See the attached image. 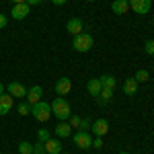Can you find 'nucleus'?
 Listing matches in <instances>:
<instances>
[{"label": "nucleus", "instance_id": "obj_1", "mask_svg": "<svg viewBox=\"0 0 154 154\" xmlns=\"http://www.w3.org/2000/svg\"><path fill=\"white\" fill-rule=\"evenodd\" d=\"M51 115H56L60 121H66V119L72 115L70 105H68V101H66L64 97H56V99L51 101Z\"/></svg>", "mask_w": 154, "mask_h": 154}, {"label": "nucleus", "instance_id": "obj_2", "mask_svg": "<svg viewBox=\"0 0 154 154\" xmlns=\"http://www.w3.org/2000/svg\"><path fill=\"white\" fill-rule=\"evenodd\" d=\"M95 45V39L91 33H80V35L74 37V41H72V48L76 49L78 54H86V51H91V48Z\"/></svg>", "mask_w": 154, "mask_h": 154}, {"label": "nucleus", "instance_id": "obj_3", "mask_svg": "<svg viewBox=\"0 0 154 154\" xmlns=\"http://www.w3.org/2000/svg\"><path fill=\"white\" fill-rule=\"evenodd\" d=\"M31 113H33V117H35L37 121L45 123V121L51 117V105L39 101V103H35V105H31Z\"/></svg>", "mask_w": 154, "mask_h": 154}, {"label": "nucleus", "instance_id": "obj_4", "mask_svg": "<svg viewBox=\"0 0 154 154\" xmlns=\"http://www.w3.org/2000/svg\"><path fill=\"white\" fill-rule=\"evenodd\" d=\"M72 140H74V144L78 146V148H82V150H88V148H93V136L88 134V131H82L78 130L74 136H72Z\"/></svg>", "mask_w": 154, "mask_h": 154}, {"label": "nucleus", "instance_id": "obj_5", "mask_svg": "<svg viewBox=\"0 0 154 154\" xmlns=\"http://www.w3.org/2000/svg\"><path fill=\"white\" fill-rule=\"evenodd\" d=\"M29 12H31V6L27 4V2H21V4H12V11H11V17L14 21H23L29 17Z\"/></svg>", "mask_w": 154, "mask_h": 154}, {"label": "nucleus", "instance_id": "obj_6", "mask_svg": "<svg viewBox=\"0 0 154 154\" xmlns=\"http://www.w3.org/2000/svg\"><path fill=\"white\" fill-rule=\"evenodd\" d=\"M128 2H130V8L138 14L150 12V6H152V0H128Z\"/></svg>", "mask_w": 154, "mask_h": 154}, {"label": "nucleus", "instance_id": "obj_7", "mask_svg": "<svg viewBox=\"0 0 154 154\" xmlns=\"http://www.w3.org/2000/svg\"><path fill=\"white\" fill-rule=\"evenodd\" d=\"M91 131L95 136H99V138H103L107 131H109V121L107 119H97V121H93L91 123Z\"/></svg>", "mask_w": 154, "mask_h": 154}, {"label": "nucleus", "instance_id": "obj_8", "mask_svg": "<svg viewBox=\"0 0 154 154\" xmlns=\"http://www.w3.org/2000/svg\"><path fill=\"white\" fill-rule=\"evenodd\" d=\"M41 95H43V88L39 84H33L31 88H27V103L29 105H35L41 101Z\"/></svg>", "mask_w": 154, "mask_h": 154}, {"label": "nucleus", "instance_id": "obj_9", "mask_svg": "<svg viewBox=\"0 0 154 154\" xmlns=\"http://www.w3.org/2000/svg\"><path fill=\"white\" fill-rule=\"evenodd\" d=\"M82 29H84V25H82V19H78V17H74V19H70L68 23H66V31L70 33V35H80L82 33Z\"/></svg>", "mask_w": 154, "mask_h": 154}, {"label": "nucleus", "instance_id": "obj_10", "mask_svg": "<svg viewBox=\"0 0 154 154\" xmlns=\"http://www.w3.org/2000/svg\"><path fill=\"white\" fill-rule=\"evenodd\" d=\"M14 105V97L12 95H0V115H6Z\"/></svg>", "mask_w": 154, "mask_h": 154}, {"label": "nucleus", "instance_id": "obj_11", "mask_svg": "<svg viewBox=\"0 0 154 154\" xmlns=\"http://www.w3.org/2000/svg\"><path fill=\"white\" fill-rule=\"evenodd\" d=\"M6 91H8V95L17 97V99H21V97H27V88H25L21 82H11L6 86Z\"/></svg>", "mask_w": 154, "mask_h": 154}, {"label": "nucleus", "instance_id": "obj_12", "mask_svg": "<svg viewBox=\"0 0 154 154\" xmlns=\"http://www.w3.org/2000/svg\"><path fill=\"white\" fill-rule=\"evenodd\" d=\"M54 131H56L58 138H70V136H72V128H70L68 121H60L58 125L54 128Z\"/></svg>", "mask_w": 154, "mask_h": 154}, {"label": "nucleus", "instance_id": "obj_13", "mask_svg": "<svg viewBox=\"0 0 154 154\" xmlns=\"http://www.w3.org/2000/svg\"><path fill=\"white\" fill-rule=\"evenodd\" d=\"M70 91H72V80H70V78H60L58 82H56V93H58L60 97L68 95Z\"/></svg>", "mask_w": 154, "mask_h": 154}, {"label": "nucleus", "instance_id": "obj_14", "mask_svg": "<svg viewBox=\"0 0 154 154\" xmlns=\"http://www.w3.org/2000/svg\"><path fill=\"white\" fill-rule=\"evenodd\" d=\"M45 146V152L48 154H60L62 152V142H60L58 138H49L48 142H43Z\"/></svg>", "mask_w": 154, "mask_h": 154}, {"label": "nucleus", "instance_id": "obj_15", "mask_svg": "<svg viewBox=\"0 0 154 154\" xmlns=\"http://www.w3.org/2000/svg\"><path fill=\"white\" fill-rule=\"evenodd\" d=\"M86 91H88L93 97H99V93L103 91V84H101L99 78H91V80L86 82Z\"/></svg>", "mask_w": 154, "mask_h": 154}, {"label": "nucleus", "instance_id": "obj_16", "mask_svg": "<svg viewBox=\"0 0 154 154\" xmlns=\"http://www.w3.org/2000/svg\"><path fill=\"white\" fill-rule=\"evenodd\" d=\"M111 8H113L115 14H125V12L130 11V2H128V0H113Z\"/></svg>", "mask_w": 154, "mask_h": 154}, {"label": "nucleus", "instance_id": "obj_17", "mask_svg": "<svg viewBox=\"0 0 154 154\" xmlns=\"http://www.w3.org/2000/svg\"><path fill=\"white\" fill-rule=\"evenodd\" d=\"M123 93H125V95H136V93H138V82H136V80H134V78H128V80H125V82H123Z\"/></svg>", "mask_w": 154, "mask_h": 154}, {"label": "nucleus", "instance_id": "obj_18", "mask_svg": "<svg viewBox=\"0 0 154 154\" xmlns=\"http://www.w3.org/2000/svg\"><path fill=\"white\" fill-rule=\"evenodd\" d=\"M99 80H101V84H103V88H115V76H111V74L99 76Z\"/></svg>", "mask_w": 154, "mask_h": 154}, {"label": "nucleus", "instance_id": "obj_19", "mask_svg": "<svg viewBox=\"0 0 154 154\" xmlns=\"http://www.w3.org/2000/svg\"><path fill=\"white\" fill-rule=\"evenodd\" d=\"M17 150H19V154H33V144L31 142H21Z\"/></svg>", "mask_w": 154, "mask_h": 154}, {"label": "nucleus", "instance_id": "obj_20", "mask_svg": "<svg viewBox=\"0 0 154 154\" xmlns=\"http://www.w3.org/2000/svg\"><path fill=\"white\" fill-rule=\"evenodd\" d=\"M148 78H150L148 70H138V72H136V76H134L136 82H148Z\"/></svg>", "mask_w": 154, "mask_h": 154}, {"label": "nucleus", "instance_id": "obj_21", "mask_svg": "<svg viewBox=\"0 0 154 154\" xmlns=\"http://www.w3.org/2000/svg\"><path fill=\"white\" fill-rule=\"evenodd\" d=\"M111 97H113V88H103L101 93H99V99H103V101H111Z\"/></svg>", "mask_w": 154, "mask_h": 154}, {"label": "nucleus", "instance_id": "obj_22", "mask_svg": "<svg viewBox=\"0 0 154 154\" xmlns=\"http://www.w3.org/2000/svg\"><path fill=\"white\" fill-rule=\"evenodd\" d=\"M17 111H19V115H29L31 113V105L29 103H21V105L17 107Z\"/></svg>", "mask_w": 154, "mask_h": 154}, {"label": "nucleus", "instance_id": "obj_23", "mask_svg": "<svg viewBox=\"0 0 154 154\" xmlns=\"http://www.w3.org/2000/svg\"><path fill=\"white\" fill-rule=\"evenodd\" d=\"M91 123H93V121H91L88 117H82V119H80V128H78V130L88 131V130H91Z\"/></svg>", "mask_w": 154, "mask_h": 154}, {"label": "nucleus", "instance_id": "obj_24", "mask_svg": "<svg viewBox=\"0 0 154 154\" xmlns=\"http://www.w3.org/2000/svg\"><path fill=\"white\" fill-rule=\"evenodd\" d=\"M80 119H82V117H78V115H70V117H68L70 128H80Z\"/></svg>", "mask_w": 154, "mask_h": 154}, {"label": "nucleus", "instance_id": "obj_25", "mask_svg": "<svg viewBox=\"0 0 154 154\" xmlns=\"http://www.w3.org/2000/svg\"><path fill=\"white\" fill-rule=\"evenodd\" d=\"M144 49H146V54H148V56H154V39H148V41H146V45H144Z\"/></svg>", "mask_w": 154, "mask_h": 154}, {"label": "nucleus", "instance_id": "obj_26", "mask_svg": "<svg viewBox=\"0 0 154 154\" xmlns=\"http://www.w3.org/2000/svg\"><path fill=\"white\" fill-rule=\"evenodd\" d=\"M37 138H39V142H48L49 140V131L48 130H39L37 131Z\"/></svg>", "mask_w": 154, "mask_h": 154}, {"label": "nucleus", "instance_id": "obj_27", "mask_svg": "<svg viewBox=\"0 0 154 154\" xmlns=\"http://www.w3.org/2000/svg\"><path fill=\"white\" fill-rule=\"evenodd\" d=\"M43 152H45V146H43V142L33 144V154H43Z\"/></svg>", "mask_w": 154, "mask_h": 154}, {"label": "nucleus", "instance_id": "obj_28", "mask_svg": "<svg viewBox=\"0 0 154 154\" xmlns=\"http://www.w3.org/2000/svg\"><path fill=\"white\" fill-rule=\"evenodd\" d=\"M93 148H97V150H101V148H103V138H99V136H95V138H93Z\"/></svg>", "mask_w": 154, "mask_h": 154}, {"label": "nucleus", "instance_id": "obj_29", "mask_svg": "<svg viewBox=\"0 0 154 154\" xmlns=\"http://www.w3.org/2000/svg\"><path fill=\"white\" fill-rule=\"evenodd\" d=\"M6 23H8V17L0 12V29H4V27H6Z\"/></svg>", "mask_w": 154, "mask_h": 154}, {"label": "nucleus", "instance_id": "obj_30", "mask_svg": "<svg viewBox=\"0 0 154 154\" xmlns=\"http://www.w3.org/2000/svg\"><path fill=\"white\" fill-rule=\"evenodd\" d=\"M25 2H27V4H29V6H35V4H41V2H43V0H25Z\"/></svg>", "mask_w": 154, "mask_h": 154}, {"label": "nucleus", "instance_id": "obj_31", "mask_svg": "<svg viewBox=\"0 0 154 154\" xmlns=\"http://www.w3.org/2000/svg\"><path fill=\"white\" fill-rule=\"evenodd\" d=\"M49 2H51V4H56V6H62V4H66L68 0H49Z\"/></svg>", "mask_w": 154, "mask_h": 154}, {"label": "nucleus", "instance_id": "obj_32", "mask_svg": "<svg viewBox=\"0 0 154 154\" xmlns=\"http://www.w3.org/2000/svg\"><path fill=\"white\" fill-rule=\"evenodd\" d=\"M95 99H97V103H99L101 107H105V105H107V101H103V99H99V97H95Z\"/></svg>", "mask_w": 154, "mask_h": 154}, {"label": "nucleus", "instance_id": "obj_33", "mask_svg": "<svg viewBox=\"0 0 154 154\" xmlns=\"http://www.w3.org/2000/svg\"><path fill=\"white\" fill-rule=\"evenodd\" d=\"M4 88H6V86H4V84L0 82V95H4Z\"/></svg>", "mask_w": 154, "mask_h": 154}, {"label": "nucleus", "instance_id": "obj_34", "mask_svg": "<svg viewBox=\"0 0 154 154\" xmlns=\"http://www.w3.org/2000/svg\"><path fill=\"white\" fill-rule=\"evenodd\" d=\"M12 4H21V2H25V0H11Z\"/></svg>", "mask_w": 154, "mask_h": 154}, {"label": "nucleus", "instance_id": "obj_35", "mask_svg": "<svg viewBox=\"0 0 154 154\" xmlns=\"http://www.w3.org/2000/svg\"><path fill=\"white\" fill-rule=\"evenodd\" d=\"M119 154H130V152H125V150H121V152H119Z\"/></svg>", "mask_w": 154, "mask_h": 154}, {"label": "nucleus", "instance_id": "obj_36", "mask_svg": "<svg viewBox=\"0 0 154 154\" xmlns=\"http://www.w3.org/2000/svg\"><path fill=\"white\" fill-rule=\"evenodd\" d=\"M86 2H95V0H86Z\"/></svg>", "mask_w": 154, "mask_h": 154}, {"label": "nucleus", "instance_id": "obj_37", "mask_svg": "<svg viewBox=\"0 0 154 154\" xmlns=\"http://www.w3.org/2000/svg\"><path fill=\"white\" fill-rule=\"evenodd\" d=\"M60 154H64V152H60ZM66 154H68V152H66Z\"/></svg>", "mask_w": 154, "mask_h": 154}, {"label": "nucleus", "instance_id": "obj_38", "mask_svg": "<svg viewBox=\"0 0 154 154\" xmlns=\"http://www.w3.org/2000/svg\"><path fill=\"white\" fill-rule=\"evenodd\" d=\"M43 154H48V152H43Z\"/></svg>", "mask_w": 154, "mask_h": 154}, {"label": "nucleus", "instance_id": "obj_39", "mask_svg": "<svg viewBox=\"0 0 154 154\" xmlns=\"http://www.w3.org/2000/svg\"><path fill=\"white\" fill-rule=\"evenodd\" d=\"M152 2H154V0H152Z\"/></svg>", "mask_w": 154, "mask_h": 154}]
</instances>
